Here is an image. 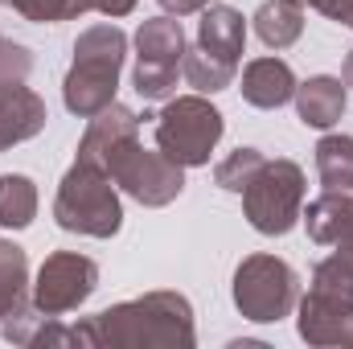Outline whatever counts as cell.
Here are the masks:
<instances>
[{"mask_svg": "<svg viewBox=\"0 0 353 349\" xmlns=\"http://www.w3.org/2000/svg\"><path fill=\"white\" fill-rule=\"evenodd\" d=\"M123 58H128V33L119 25L83 29L79 41H74V62L66 70V83H62L66 111L79 115V119H90L103 107H111L115 90H119Z\"/></svg>", "mask_w": 353, "mask_h": 349, "instance_id": "7a4b0ae2", "label": "cell"}, {"mask_svg": "<svg viewBox=\"0 0 353 349\" xmlns=\"http://www.w3.org/2000/svg\"><path fill=\"white\" fill-rule=\"evenodd\" d=\"M222 132L226 119L205 94H176L157 115V148L181 169L210 165V152L218 148Z\"/></svg>", "mask_w": 353, "mask_h": 349, "instance_id": "277c9868", "label": "cell"}, {"mask_svg": "<svg viewBox=\"0 0 353 349\" xmlns=\"http://www.w3.org/2000/svg\"><path fill=\"white\" fill-rule=\"evenodd\" d=\"M185 29L176 17H148L136 29V70H132V87L144 103H161L173 99L176 74L185 66Z\"/></svg>", "mask_w": 353, "mask_h": 349, "instance_id": "52a82bcc", "label": "cell"}, {"mask_svg": "<svg viewBox=\"0 0 353 349\" xmlns=\"http://www.w3.org/2000/svg\"><path fill=\"white\" fill-rule=\"evenodd\" d=\"M0 4H8L12 12H21L33 25H58L70 17V0H0Z\"/></svg>", "mask_w": 353, "mask_h": 349, "instance_id": "d4e9b609", "label": "cell"}, {"mask_svg": "<svg viewBox=\"0 0 353 349\" xmlns=\"http://www.w3.org/2000/svg\"><path fill=\"white\" fill-rule=\"evenodd\" d=\"M296 115L304 128H333L345 115V83L333 74H312L296 83Z\"/></svg>", "mask_w": 353, "mask_h": 349, "instance_id": "9a60e30c", "label": "cell"}, {"mask_svg": "<svg viewBox=\"0 0 353 349\" xmlns=\"http://www.w3.org/2000/svg\"><path fill=\"white\" fill-rule=\"evenodd\" d=\"M54 222L70 235H87V239H111L123 226V201L115 193V181L103 169H90L83 161H74L54 197Z\"/></svg>", "mask_w": 353, "mask_h": 349, "instance_id": "3957f363", "label": "cell"}, {"mask_svg": "<svg viewBox=\"0 0 353 349\" xmlns=\"http://www.w3.org/2000/svg\"><path fill=\"white\" fill-rule=\"evenodd\" d=\"M304 4H312L321 17H329V21H350L353 17V0H304Z\"/></svg>", "mask_w": 353, "mask_h": 349, "instance_id": "83f0119b", "label": "cell"}, {"mask_svg": "<svg viewBox=\"0 0 353 349\" xmlns=\"http://www.w3.org/2000/svg\"><path fill=\"white\" fill-rule=\"evenodd\" d=\"M29 70H33V54L21 46V41H4L0 37V83H8V79H29Z\"/></svg>", "mask_w": 353, "mask_h": 349, "instance_id": "484cf974", "label": "cell"}, {"mask_svg": "<svg viewBox=\"0 0 353 349\" xmlns=\"http://www.w3.org/2000/svg\"><path fill=\"white\" fill-rule=\"evenodd\" d=\"M243 99L259 111H275L296 99V74L283 58H255L243 70Z\"/></svg>", "mask_w": 353, "mask_h": 349, "instance_id": "5bb4252c", "label": "cell"}, {"mask_svg": "<svg viewBox=\"0 0 353 349\" xmlns=\"http://www.w3.org/2000/svg\"><path fill=\"white\" fill-rule=\"evenodd\" d=\"M140 140V115L132 111V107H123V103H111V107H103L99 115H90L87 132H83V140H79V161L90 165V169H111V161L128 148V144H136Z\"/></svg>", "mask_w": 353, "mask_h": 349, "instance_id": "30bf717a", "label": "cell"}, {"mask_svg": "<svg viewBox=\"0 0 353 349\" xmlns=\"http://www.w3.org/2000/svg\"><path fill=\"white\" fill-rule=\"evenodd\" d=\"M99 288V263L79 255V251H54L50 259L37 267V279L29 288V300L50 312V317H62V312H74L83 308Z\"/></svg>", "mask_w": 353, "mask_h": 349, "instance_id": "9c48e42d", "label": "cell"}, {"mask_svg": "<svg viewBox=\"0 0 353 349\" xmlns=\"http://www.w3.org/2000/svg\"><path fill=\"white\" fill-rule=\"evenodd\" d=\"M353 222V189H325L316 201H308V214H304V226H308V239L321 243V247H333Z\"/></svg>", "mask_w": 353, "mask_h": 349, "instance_id": "e0dca14e", "label": "cell"}, {"mask_svg": "<svg viewBox=\"0 0 353 349\" xmlns=\"http://www.w3.org/2000/svg\"><path fill=\"white\" fill-rule=\"evenodd\" d=\"M169 17H193V12H201V8H210V4H218V0H157Z\"/></svg>", "mask_w": 353, "mask_h": 349, "instance_id": "f1b7e54d", "label": "cell"}, {"mask_svg": "<svg viewBox=\"0 0 353 349\" xmlns=\"http://www.w3.org/2000/svg\"><path fill=\"white\" fill-rule=\"evenodd\" d=\"M304 193H308V185H304V169L296 161H283V157L263 161V169L243 189L247 222L267 239L288 235L304 218Z\"/></svg>", "mask_w": 353, "mask_h": 349, "instance_id": "5b68a950", "label": "cell"}, {"mask_svg": "<svg viewBox=\"0 0 353 349\" xmlns=\"http://www.w3.org/2000/svg\"><path fill=\"white\" fill-rule=\"evenodd\" d=\"M29 255L17 243L0 239V321L29 304Z\"/></svg>", "mask_w": 353, "mask_h": 349, "instance_id": "d6986e66", "label": "cell"}, {"mask_svg": "<svg viewBox=\"0 0 353 349\" xmlns=\"http://www.w3.org/2000/svg\"><path fill=\"white\" fill-rule=\"evenodd\" d=\"M263 152L259 148H234L226 161H218V169H214V181L226 189V193H243L247 185H251V177L263 169Z\"/></svg>", "mask_w": 353, "mask_h": 349, "instance_id": "603a6c76", "label": "cell"}, {"mask_svg": "<svg viewBox=\"0 0 353 349\" xmlns=\"http://www.w3.org/2000/svg\"><path fill=\"white\" fill-rule=\"evenodd\" d=\"M107 177L128 193V197H136L140 206H169L181 197V189H185V169L169 161L161 148L152 152V148H144L140 140L136 144H128L115 161H111V169Z\"/></svg>", "mask_w": 353, "mask_h": 349, "instance_id": "ba28073f", "label": "cell"}, {"mask_svg": "<svg viewBox=\"0 0 353 349\" xmlns=\"http://www.w3.org/2000/svg\"><path fill=\"white\" fill-rule=\"evenodd\" d=\"M197 46L210 50L214 58L239 66V58H243V50H247V21H243V12L230 8V4H210V8H201Z\"/></svg>", "mask_w": 353, "mask_h": 349, "instance_id": "4fadbf2b", "label": "cell"}, {"mask_svg": "<svg viewBox=\"0 0 353 349\" xmlns=\"http://www.w3.org/2000/svg\"><path fill=\"white\" fill-rule=\"evenodd\" d=\"M0 333L12 346H74V329L58 325V317L41 312L33 300L25 308H17L12 317H4L0 321Z\"/></svg>", "mask_w": 353, "mask_h": 349, "instance_id": "2e32d148", "label": "cell"}, {"mask_svg": "<svg viewBox=\"0 0 353 349\" xmlns=\"http://www.w3.org/2000/svg\"><path fill=\"white\" fill-rule=\"evenodd\" d=\"M136 8V0H70V17L83 12H103V17H128Z\"/></svg>", "mask_w": 353, "mask_h": 349, "instance_id": "4316f807", "label": "cell"}, {"mask_svg": "<svg viewBox=\"0 0 353 349\" xmlns=\"http://www.w3.org/2000/svg\"><path fill=\"white\" fill-rule=\"evenodd\" d=\"M333 247H337V251H345V255H353V222H350V230H345V235H341Z\"/></svg>", "mask_w": 353, "mask_h": 349, "instance_id": "f546056e", "label": "cell"}, {"mask_svg": "<svg viewBox=\"0 0 353 349\" xmlns=\"http://www.w3.org/2000/svg\"><path fill=\"white\" fill-rule=\"evenodd\" d=\"M345 25H350V29H353V17H350V21H345Z\"/></svg>", "mask_w": 353, "mask_h": 349, "instance_id": "1f68e13d", "label": "cell"}, {"mask_svg": "<svg viewBox=\"0 0 353 349\" xmlns=\"http://www.w3.org/2000/svg\"><path fill=\"white\" fill-rule=\"evenodd\" d=\"M296 308V329L308 346H353V300L312 288Z\"/></svg>", "mask_w": 353, "mask_h": 349, "instance_id": "8fae6325", "label": "cell"}, {"mask_svg": "<svg viewBox=\"0 0 353 349\" xmlns=\"http://www.w3.org/2000/svg\"><path fill=\"white\" fill-rule=\"evenodd\" d=\"M341 83H345V87H353V50L345 54V66H341Z\"/></svg>", "mask_w": 353, "mask_h": 349, "instance_id": "4dcf8cb0", "label": "cell"}, {"mask_svg": "<svg viewBox=\"0 0 353 349\" xmlns=\"http://www.w3.org/2000/svg\"><path fill=\"white\" fill-rule=\"evenodd\" d=\"M74 346H111V349H193V304L181 292H148L123 304H111L87 321L70 325Z\"/></svg>", "mask_w": 353, "mask_h": 349, "instance_id": "6da1fadb", "label": "cell"}, {"mask_svg": "<svg viewBox=\"0 0 353 349\" xmlns=\"http://www.w3.org/2000/svg\"><path fill=\"white\" fill-rule=\"evenodd\" d=\"M316 173L325 189H353V136H325L316 144Z\"/></svg>", "mask_w": 353, "mask_h": 349, "instance_id": "7402d4cb", "label": "cell"}, {"mask_svg": "<svg viewBox=\"0 0 353 349\" xmlns=\"http://www.w3.org/2000/svg\"><path fill=\"white\" fill-rule=\"evenodd\" d=\"M300 304V279L279 255H247L234 271V308L255 321L275 325Z\"/></svg>", "mask_w": 353, "mask_h": 349, "instance_id": "8992f818", "label": "cell"}, {"mask_svg": "<svg viewBox=\"0 0 353 349\" xmlns=\"http://www.w3.org/2000/svg\"><path fill=\"white\" fill-rule=\"evenodd\" d=\"M234 62H222V58H214L210 50H201V46H193V50H185V66H181V74H185V83L197 90V94H218V90H226L234 83Z\"/></svg>", "mask_w": 353, "mask_h": 349, "instance_id": "44dd1931", "label": "cell"}, {"mask_svg": "<svg viewBox=\"0 0 353 349\" xmlns=\"http://www.w3.org/2000/svg\"><path fill=\"white\" fill-rule=\"evenodd\" d=\"M255 33L267 50H288L304 33V0H263L255 12Z\"/></svg>", "mask_w": 353, "mask_h": 349, "instance_id": "ac0fdd59", "label": "cell"}, {"mask_svg": "<svg viewBox=\"0 0 353 349\" xmlns=\"http://www.w3.org/2000/svg\"><path fill=\"white\" fill-rule=\"evenodd\" d=\"M46 119H50V111L37 90H29L21 79L0 83V152L33 140L46 128Z\"/></svg>", "mask_w": 353, "mask_h": 349, "instance_id": "7c38bea8", "label": "cell"}, {"mask_svg": "<svg viewBox=\"0 0 353 349\" xmlns=\"http://www.w3.org/2000/svg\"><path fill=\"white\" fill-rule=\"evenodd\" d=\"M312 288L353 300V255L333 251L329 259H321V263H316V271H312Z\"/></svg>", "mask_w": 353, "mask_h": 349, "instance_id": "cb8c5ba5", "label": "cell"}, {"mask_svg": "<svg viewBox=\"0 0 353 349\" xmlns=\"http://www.w3.org/2000/svg\"><path fill=\"white\" fill-rule=\"evenodd\" d=\"M37 218V185L25 173L0 177V226L4 230H25Z\"/></svg>", "mask_w": 353, "mask_h": 349, "instance_id": "ffe728a7", "label": "cell"}]
</instances>
